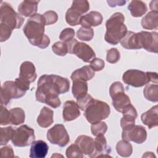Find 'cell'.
Wrapping results in <instances>:
<instances>
[{
  "instance_id": "48",
  "label": "cell",
  "mask_w": 158,
  "mask_h": 158,
  "mask_svg": "<svg viewBox=\"0 0 158 158\" xmlns=\"http://www.w3.org/2000/svg\"><path fill=\"white\" fill-rule=\"evenodd\" d=\"M107 2L110 7H115L117 6H122L126 3L125 1H107Z\"/></svg>"
},
{
  "instance_id": "7",
  "label": "cell",
  "mask_w": 158,
  "mask_h": 158,
  "mask_svg": "<svg viewBox=\"0 0 158 158\" xmlns=\"http://www.w3.org/2000/svg\"><path fill=\"white\" fill-rule=\"evenodd\" d=\"M68 48V52L76 55L78 58L85 62H90L95 58L96 54L93 49L87 44L78 42L73 38L66 43Z\"/></svg>"
},
{
  "instance_id": "38",
  "label": "cell",
  "mask_w": 158,
  "mask_h": 158,
  "mask_svg": "<svg viewBox=\"0 0 158 158\" xmlns=\"http://www.w3.org/2000/svg\"><path fill=\"white\" fill-rule=\"evenodd\" d=\"M66 156L68 158H80L83 157V154L76 144H72L66 150Z\"/></svg>"
},
{
  "instance_id": "16",
  "label": "cell",
  "mask_w": 158,
  "mask_h": 158,
  "mask_svg": "<svg viewBox=\"0 0 158 158\" xmlns=\"http://www.w3.org/2000/svg\"><path fill=\"white\" fill-rule=\"evenodd\" d=\"M122 113L123 114V117L120 120V125L123 129L135 125V119L138 114L136 109L131 104L127 106Z\"/></svg>"
},
{
  "instance_id": "30",
  "label": "cell",
  "mask_w": 158,
  "mask_h": 158,
  "mask_svg": "<svg viewBox=\"0 0 158 158\" xmlns=\"http://www.w3.org/2000/svg\"><path fill=\"white\" fill-rule=\"evenodd\" d=\"M116 151L121 157H128L130 156L133 152V147L129 141L120 140L116 144Z\"/></svg>"
},
{
  "instance_id": "21",
  "label": "cell",
  "mask_w": 158,
  "mask_h": 158,
  "mask_svg": "<svg viewBox=\"0 0 158 158\" xmlns=\"http://www.w3.org/2000/svg\"><path fill=\"white\" fill-rule=\"evenodd\" d=\"M38 2V1H23L19 4L18 11L20 15L31 17L36 14Z\"/></svg>"
},
{
  "instance_id": "33",
  "label": "cell",
  "mask_w": 158,
  "mask_h": 158,
  "mask_svg": "<svg viewBox=\"0 0 158 158\" xmlns=\"http://www.w3.org/2000/svg\"><path fill=\"white\" fill-rule=\"evenodd\" d=\"M15 129L12 127L0 128V145H6L10 139H12Z\"/></svg>"
},
{
  "instance_id": "34",
  "label": "cell",
  "mask_w": 158,
  "mask_h": 158,
  "mask_svg": "<svg viewBox=\"0 0 158 158\" xmlns=\"http://www.w3.org/2000/svg\"><path fill=\"white\" fill-rule=\"evenodd\" d=\"M77 38L81 41H89L94 36V30L91 28L80 27L77 32Z\"/></svg>"
},
{
  "instance_id": "4",
  "label": "cell",
  "mask_w": 158,
  "mask_h": 158,
  "mask_svg": "<svg viewBox=\"0 0 158 158\" xmlns=\"http://www.w3.org/2000/svg\"><path fill=\"white\" fill-rule=\"evenodd\" d=\"M122 80L127 85L138 88L150 82L157 83L158 78L156 72H144L136 69H130L123 74Z\"/></svg>"
},
{
  "instance_id": "44",
  "label": "cell",
  "mask_w": 158,
  "mask_h": 158,
  "mask_svg": "<svg viewBox=\"0 0 158 158\" xmlns=\"http://www.w3.org/2000/svg\"><path fill=\"white\" fill-rule=\"evenodd\" d=\"M43 15L46 20V25L54 24L58 20V15L57 13L53 10L46 11Z\"/></svg>"
},
{
  "instance_id": "42",
  "label": "cell",
  "mask_w": 158,
  "mask_h": 158,
  "mask_svg": "<svg viewBox=\"0 0 158 158\" xmlns=\"http://www.w3.org/2000/svg\"><path fill=\"white\" fill-rule=\"evenodd\" d=\"M121 93H125V89L123 84L120 81L114 82L109 88V94L110 97L112 98Z\"/></svg>"
},
{
  "instance_id": "22",
  "label": "cell",
  "mask_w": 158,
  "mask_h": 158,
  "mask_svg": "<svg viewBox=\"0 0 158 158\" xmlns=\"http://www.w3.org/2000/svg\"><path fill=\"white\" fill-rule=\"evenodd\" d=\"M94 153L92 157L100 156H109L106 154H109L110 152V148L107 147V141L104 135L97 136L94 140Z\"/></svg>"
},
{
  "instance_id": "18",
  "label": "cell",
  "mask_w": 158,
  "mask_h": 158,
  "mask_svg": "<svg viewBox=\"0 0 158 158\" xmlns=\"http://www.w3.org/2000/svg\"><path fill=\"white\" fill-rule=\"evenodd\" d=\"M102 19V16L100 12L91 11L81 17L80 24L83 27L91 28V27H96L101 25Z\"/></svg>"
},
{
  "instance_id": "45",
  "label": "cell",
  "mask_w": 158,
  "mask_h": 158,
  "mask_svg": "<svg viewBox=\"0 0 158 158\" xmlns=\"http://www.w3.org/2000/svg\"><path fill=\"white\" fill-rule=\"evenodd\" d=\"M10 124V112L4 106H1L0 125H6Z\"/></svg>"
},
{
  "instance_id": "3",
  "label": "cell",
  "mask_w": 158,
  "mask_h": 158,
  "mask_svg": "<svg viewBox=\"0 0 158 158\" xmlns=\"http://www.w3.org/2000/svg\"><path fill=\"white\" fill-rule=\"evenodd\" d=\"M125 17L120 12H115L106 23V33L104 39L110 44L116 45L124 37L127 32V28L124 24Z\"/></svg>"
},
{
  "instance_id": "43",
  "label": "cell",
  "mask_w": 158,
  "mask_h": 158,
  "mask_svg": "<svg viewBox=\"0 0 158 158\" xmlns=\"http://www.w3.org/2000/svg\"><path fill=\"white\" fill-rule=\"evenodd\" d=\"M93 99H94L92 98V96L90 94H87L84 97H83L80 99H77V103L79 108L81 110L85 111L86 108L89 106V104L93 101Z\"/></svg>"
},
{
  "instance_id": "1",
  "label": "cell",
  "mask_w": 158,
  "mask_h": 158,
  "mask_svg": "<svg viewBox=\"0 0 158 158\" xmlns=\"http://www.w3.org/2000/svg\"><path fill=\"white\" fill-rule=\"evenodd\" d=\"M70 88L69 80L57 75H43L38 81L36 100L56 109L61 104L59 95L67 93Z\"/></svg>"
},
{
  "instance_id": "24",
  "label": "cell",
  "mask_w": 158,
  "mask_h": 158,
  "mask_svg": "<svg viewBox=\"0 0 158 158\" xmlns=\"http://www.w3.org/2000/svg\"><path fill=\"white\" fill-rule=\"evenodd\" d=\"M95 75V71L90 65H85L80 69L75 70L71 75V79H80L88 81L92 79Z\"/></svg>"
},
{
  "instance_id": "9",
  "label": "cell",
  "mask_w": 158,
  "mask_h": 158,
  "mask_svg": "<svg viewBox=\"0 0 158 158\" xmlns=\"http://www.w3.org/2000/svg\"><path fill=\"white\" fill-rule=\"evenodd\" d=\"M26 91L21 89L14 81H5L1 88V106H7L12 99L23 96Z\"/></svg>"
},
{
  "instance_id": "17",
  "label": "cell",
  "mask_w": 158,
  "mask_h": 158,
  "mask_svg": "<svg viewBox=\"0 0 158 158\" xmlns=\"http://www.w3.org/2000/svg\"><path fill=\"white\" fill-rule=\"evenodd\" d=\"M19 77L31 83L36 80L37 75L34 64L30 61L23 62L20 67Z\"/></svg>"
},
{
  "instance_id": "5",
  "label": "cell",
  "mask_w": 158,
  "mask_h": 158,
  "mask_svg": "<svg viewBox=\"0 0 158 158\" xmlns=\"http://www.w3.org/2000/svg\"><path fill=\"white\" fill-rule=\"evenodd\" d=\"M110 112V107L106 102L94 99L85 110L84 115L89 123L94 124L107 118Z\"/></svg>"
},
{
  "instance_id": "11",
  "label": "cell",
  "mask_w": 158,
  "mask_h": 158,
  "mask_svg": "<svg viewBox=\"0 0 158 158\" xmlns=\"http://www.w3.org/2000/svg\"><path fill=\"white\" fill-rule=\"evenodd\" d=\"M122 137L123 140L141 144L147 138V132L145 128L143 126L135 124L134 125L123 129Z\"/></svg>"
},
{
  "instance_id": "37",
  "label": "cell",
  "mask_w": 158,
  "mask_h": 158,
  "mask_svg": "<svg viewBox=\"0 0 158 158\" xmlns=\"http://www.w3.org/2000/svg\"><path fill=\"white\" fill-rule=\"evenodd\" d=\"M53 52L59 56H64L68 52L67 45L62 41H57L52 46Z\"/></svg>"
},
{
  "instance_id": "49",
  "label": "cell",
  "mask_w": 158,
  "mask_h": 158,
  "mask_svg": "<svg viewBox=\"0 0 158 158\" xmlns=\"http://www.w3.org/2000/svg\"><path fill=\"white\" fill-rule=\"evenodd\" d=\"M157 1H152L150 3V9H151V11H157Z\"/></svg>"
},
{
  "instance_id": "46",
  "label": "cell",
  "mask_w": 158,
  "mask_h": 158,
  "mask_svg": "<svg viewBox=\"0 0 158 158\" xmlns=\"http://www.w3.org/2000/svg\"><path fill=\"white\" fill-rule=\"evenodd\" d=\"M90 66L94 71H101L104 69L105 63L102 59L95 57L90 62Z\"/></svg>"
},
{
  "instance_id": "41",
  "label": "cell",
  "mask_w": 158,
  "mask_h": 158,
  "mask_svg": "<svg viewBox=\"0 0 158 158\" xmlns=\"http://www.w3.org/2000/svg\"><path fill=\"white\" fill-rule=\"evenodd\" d=\"M12 29L4 23L0 24V41L4 42L7 40L12 32Z\"/></svg>"
},
{
  "instance_id": "32",
  "label": "cell",
  "mask_w": 158,
  "mask_h": 158,
  "mask_svg": "<svg viewBox=\"0 0 158 158\" xmlns=\"http://www.w3.org/2000/svg\"><path fill=\"white\" fill-rule=\"evenodd\" d=\"M82 15L77 10L70 7L65 14L66 22L71 26H76L80 24V20Z\"/></svg>"
},
{
  "instance_id": "19",
  "label": "cell",
  "mask_w": 158,
  "mask_h": 158,
  "mask_svg": "<svg viewBox=\"0 0 158 158\" xmlns=\"http://www.w3.org/2000/svg\"><path fill=\"white\" fill-rule=\"evenodd\" d=\"M49 149L48 145L43 140H37L31 144L29 156L31 158H44Z\"/></svg>"
},
{
  "instance_id": "40",
  "label": "cell",
  "mask_w": 158,
  "mask_h": 158,
  "mask_svg": "<svg viewBox=\"0 0 158 158\" xmlns=\"http://www.w3.org/2000/svg\"><path fill=\"white\" fill-rule=\"evenodd\" d=\"M120 58V52L116 48H111L107 52L106 60L110 64L117 62Z\"/></svg>"
},
{
  "instance_id": "29",
  "label": "cell",
  "mask_w": 158,
  "mask_h": 158,
  "mask_svg": "<svg viewBox=\"0 0 158 158\" xmlns=\"http://www.w3.org/2000/svg\"><path fill=\"white\" fill-rule=\"evenodd\" d=\"M10 124L18 125L25 122L24 110L20 107L12 108L10 110Z\"/></svg>"
},
{
  "instance_id": "2",
  "label": "cell",
  "mask_w": 158,
  "mask_h": 158,
  "mask_svg": "<svg viewBox=\"0 0 158 158\" xmlns=\"http://www.w3.org/2000/svg\"><path fill=\"white\" fill-rule=\"evenodd\" d=\"M45 25L46 20L43 15L36 14L28 19L23 28L30 43L41 49L46 48L50 43L49 38L44 34Z\"/></svg>"
},
{
  "instance_id": "6",
  "label": "cell",
  "mask_w": 158,
  "mask_h": 158,
  "mask_svg": "<svg viewBox=\"0 0 158 158\" xmlns=\"http://www.w3.org/2000/svg\"><path fill=\"white\" fill-rule=\"evenodd\" d=\"M0 10L1 23L6 24L12 30L19 28L22 26L24 19L14 10L10 4L3 2Z\"/></svg>"
},
{
  "instance_id": "36",
  "label": "cell",
  "mask_w": 158,
  "mask_h": 158,
  "mask_svg": "<svg viewBox=\"0 0 158 158\" xmlns=\"http://www.w3.org/2000/svg\"><path fill=\"white\" fill-rule=\"evenodd\" d=\"M70 7L73 8L82 15L89 10V4L88 1H73Z\"/></svg>"
},
{
  "instance_id": "8",
  "label": "cell",
  "mask_w": 158,
  "mask_h": 158,
  "mask_svg": "<svg viewBox=\"0 0 158 158\" xmlns=\"http://www.w3.org/2000/svg\"><path fill=\"white\" fill-rule=\"evenodd\" d=\"M35 139L33 129L27 125H22L15 130L11 141L15 146L25 147L31 144Z\"/></svg>"
},
{
  "instance_id": "25",
  "label": "cell",
  "mask_w": 158,
  "mask_h": 158,
  "mask_svg": "<svg viewBox=\"0 0 158 158\" xmlns=\"http://www.w3.org/2000/svg\"><path fill=\"white\" fill-rule=\"evenodd\" d=\"M72 94L77 99H80L87 94L88 84L86 81L80 79L72 80Z\"/></svg>"
},
{
  "instance_id": "27",
  "label": "cell",
  "mask_w": 158,
  "mask_h": 158,
  "mask_svg": "<svg viewBox=\"0 0 158 158\" xmlns=\"http://www.w3.org/2000/svg\"><path fill=\"white\" fill-rule=\"evenodd\" d=\"M131 15L134 17H140L143 16L147 11L148 7L146 4L141 1H131L128 6Z\"/></svg>"
},
{
  "instance_id": "13",
  "label": "cell",
  "mask_w": 158,
  "mask_h": 158,
  "mask_svg": "<svg viewBox=\"0 0 158 158\" xmlns=\"http://www.w3.org/2000/svg\"><path fill=\"white\" fill-rule=\"evenodd\" d=\"M83 154L92 157L95 151L93 139L89 136L80 135L75 141Z\"/></svg>"
},
{
  "instance_id": "28",
  "label": "cell",
  "mask_w": 158,
  "mask_h": 158,
  "mask_svg": "<svg viewBox=\"0 0 158 158\" xmlns=\"http://www.w3.org/2000/svg\"><path fill=\"white\" fill-rule=\"evenodd\" d=\"M111 98L112 99L113 106L119 112H122L127 106L131 104L129 97L125 93H119Z\"/></svg>"
},
{
  "instance_id": "14",
  "label": "cell",
  "mask_w": 158,
  "mask_h": 158,
  "mask_svg": "<svg viewBox=\"0 0 158 158\" xmlns=\"http://www.w3.org/2000/svg\"><path fill=\"white\" fill-rule=\"evenodd\" d=\"M120 43L122 47L127 49H139L142 48L139 33L127 31Z\"/></svg>"
},
{
  "instance_id": "10",
  "label": "cell",
  "mask_w": 158,
  "mask_h": 158,
  "mask_svg": "<svg viewBox=\"0 0 158 158\" xmlns=\"http://www.w3.org/2000/svg\"><path fill=\"white\" fill-rule=\"evenodd\" d=\"M47 138L51 143L60 147L65 146L70 141L69 135L62 124H56L48 130Z\"/></svg>"
},
{
  "instance_id": "15",
  "label": "cell",
  "mask_w": 158,
  "mask_h": 158,
  "mask_svg": "<svg viewBox=\"0 0 158 158\" xmlns=\"http://www.w3.org/2000/svg\"><path fill=\"white\" fill-rule=\"evenodd\" d=\"M80 115V108L74 101H66L63 106L62 116L65 122H70L76 119Z\"/></svg>"
},
{
  "instance_id": "39",
  "label": "cell",
  "mask_w": 158,
  "mask_h": 158,
  "mask_svg": "<svg viewBox=\"0 0 158 158\" xmlns=\"http://www.w3.org/2000/svg\"><path fill=\"white\" fill-rule=\"evenodd\" d=\"M75 34V33L73 28H66L61 31L59 35V38L62 42L66 43L73 39Z\"/></svg>"
},
{
  "instance_id": "26",
  "label": "cell",
  "mask_w": 158,
  "mask_h": 158,
  "mask_svg": "<svg viewBox=\"0 0 158 158\" xmlns=\"http://www.w3.org/2000/svg\"><path fill=\"white\" fill-rule=\"evenodd\" d=\"M141 26L144 29H157L158 26V12L150 11L141 20Z\"/></svg>"
},
{
  "instance_id": "12",
  "label": "cell",
  "mask_w": 158,
  "mask_h": 158,
  "mask_svg": "<svg viewBox=\"0 0 158 158\" xmlns=\"http://www.w3.org/2000/svg\"><path fill=\"white\" fill-rule=\"evenodd\" d=\"M142 48L151 52H157L158 33L156 31H141L139 32Z\"/></svg>"
},
{
  "instance_id": "31",
  "label": "cell",
  "mask_w": 158,
  "mask_h": 158,
  "mask_svg": "<svg viewBox=\"0 0 158 158\" xmlns=\"http://www.w3.org/2000/svg\"><path fill=\"white\" fill-rule=\"evenodd\" d=\"M145 98L151 102L158 101V85L157 83L147 84L143 90Z\"/></svg>"
},
{
  "instance_id": "20",
  "label": "cell",
  "mask_w": 158,
  "mask_h": 158,
  "mask_svg": "<svg viewBox=\"0 0 158 158\" xmlns=\"http://www.w3.org/2000/svg\"><path fill=\"white\" fill-rule=\"evenodd\" d=\"M158 106L156 105L143 113L141 116L142 122L151 129L158 125Z\"/></svg>"
},
{
  "instance_id": "35",
  "label": "cell",
  "mask_w": 158,
  "mask_h": 158,
  "mask_svg": "<svg viewBox=\"0 0 158 158\" xmlns=\"http://www.w3.org/2000/svg\"><path fill=\"white\" fill-rule=\"evenodd\" d=\"M107 130V125L104 122H99L94 124H91V131L94 136L104 135Z\"/></svg>"
},
{
  "instance_id": "23",
  "label": "cell",
  "mask_w": 158,
  "mask_h": 158,
  "mask_svg": "<svg viewBox=\"0 0 158 158\" xmlns=\"http://www.w3.org/2000/svg\"><path fill=\"white\" fill-rule=\"evenodd\" d=\"M53 110L47 107H43L40 114L37 118V123L38 125L42 128H48L51 126L53 120Z\"/></svg>"
},
{
  "instance_id": "47",
  "label": "cell",
  "mask_w": 158,
  "mask_h": 158,
  "mask_svg": "<svg viewBox=\"0 0 158 158\" xmlns=\"http://www.w3.org/2000/svg\"><path fill=\"white\" fill-rule=\"evenodd\" d=\"M1 156L2 157H8V158H12L14 157V151L11 147V146L8 145L4 147L1 148L0 150Z\"/></svg>"
}]
</instances>
